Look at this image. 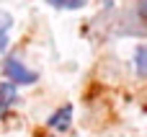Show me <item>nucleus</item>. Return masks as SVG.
I'll return each instance as SVG.
<instances>
[{
	"label": "nucleus",
	"mask_w": 147,
	"mask_h": 137,
	"mask_svg": "<svg viewBox=\"0 0 147 137\" xmlns=\"http://www.w3.org/2000/svg\"><path fill=\"white\" fill-rule=\"evenodd\" d=\"M3 73H5V78H8V83H13V85H31V83L39 80V73L28 70L18 57H5Z\"/></svg>",
	"instance_id": "nucleus-1"
},
{
	"label": "nucleus",
	"mask_w": 147,
	"mask_h": 137,
	"mask_svg": "<svg viewBox=\"0 0 147 137\" xmlns=\"http://www.w3.org/2000/svg\"><path fill=\"white\" fill-rule=\"evenodd\" d=\"M70 122H72V106L67 104V106L57 109V111L47 119V127H49V130H57V132H65V130L70 127Z\"/></svg>",
	"instance_id": "nucleus-2"
},
{
	"label": "nucleus",
	"mask_w": 147,
	"mask_h": 137,
	"mask_svg": "<svg viewBox=\"0 0 147 137\" xmlns=\"http://www.w3.org/2000/svg\"><path fill=\"white\" fill-rule=\"evenodd\" d=\"M18 101V91L13 83H0V114H5Z\"/></svg>",
	"instance_id": "nucleus-3"
},
{
	"label": "nucleus",
	"mask_w": 147,
	"mask_h": 137,
	"mask_svg": "<svg viewBox=\"0 0 147 137\" xmlns=\"http://www.w3.org/2000/svg\"><path fill=\"white\" fill-rule=\"evenodd\" d=\"M134 65H137V75L147 78V47H137L134 52Z\"/></svg>",
	"instance_id": "nucleus-4"
},
{
	"label": "nucleus",
	"mask_w": 147,
	"mask_h": 137,
	"mask_svg": "<svg viewBox=\"0 0 147 137\" xmlns=\"http://www.w3.org/2000/svg\"><path fill=\"white\" fill-rule=\"evenodd\" d=\"M52 8H59V10H78V8H83L88 0H47Z\"/></svg>",
	"instance_id": "nucleus-5"
},
{
	"label": "nucleus",
	"mask_w": 147,
	"mask_h": 137,
	"mask_svg": "<svg viewBox=\"0 0 147 137\" xmlns=\"http://www.w3.org/2000/svg\"><path fill=\"white\" fill-rule=\"evenodd\" d=\"M10 23H13V18L8 13H0V52L8 44V28H10Z\"/></svg>",
	"instance_id": "nucleus-6"
},
{
	"label": "nucleus",
	"mask_w": 147,
	"mask_h": 137,
	"mask_svg": "<svg viewBox=\"0 0 147 137\" xmlns=\"http://www.w3.org/2000/svg\"><path fill=\"white\" fill-rule=\"evenodd\" d=\"M140 13L147 18V0H142V3H140Z\"/></svg>",
	"instance_id": "nucleus-7"
}]
</instances>
